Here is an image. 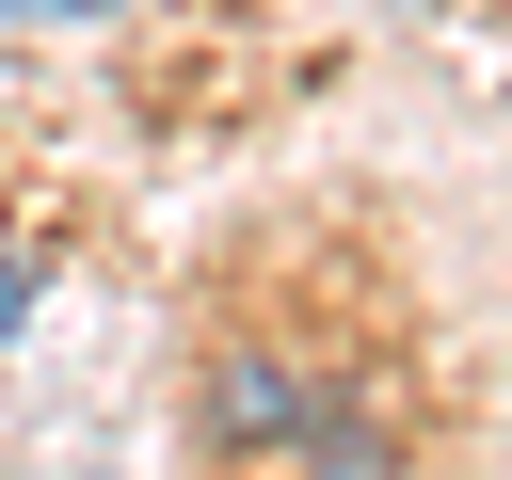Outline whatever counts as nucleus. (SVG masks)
<instances>
[{
	"instance_id": "nucleus-1",
	"label": "nucleus",
	"mask_w": 512,
	"mask_h": 480,
	"mask_svg": "<svg viewBox=\"0 0 512 480\" xmlns=\"http://www.w3.org/2000/svg\"><path fill=\"white\" fill-rule=\"evenodd\" d=\"M16 304H32V272H16V256H0V336H16Z\"/></svg>"
},
{
	"instance_id": "nucleus-2",
	"label": "nucleus",
	"mask_w": 512,
	"mask_h": 480,
	"mask_svg": "<svg viewBox=\"0 0 512 480\" xmlns=\"http://www.w3.org/2000/svg\"><path fill=\"white\" fill-rule=\"evenodd\" d=\"M0 16H48V0H0Z\"/></svg>"
}]
</instances>
